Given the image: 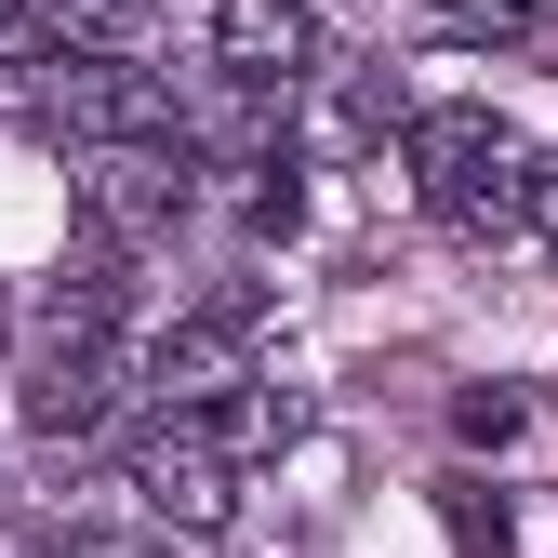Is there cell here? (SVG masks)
Returning a JSON list of instances; mask_svg holds the SVG:
<instances>
[{
    "mask_svg": "<svg viewBox=\"0 0 558 558\" xmlns=\"http://www.w3.org/2000/svg\"><path fill=\"white\" fill-rule=\"evenodd\" d=\"M40 120L66 133V147H147V133H186L173 81L133 66V40H66L40 66Z\"/></svg>",
    "mask_w": 558,
    "mask_h": 558,
    "instance_id": "7a4b0ae2",
    "label": "cell"
},
{
    "mask_svg": "<svg viewBox=\"0 0 558 558\" xmlns=\"http://www.w3.org/2000/svg\"><path fill=\"white\" fill-rule=\"evenodd\" d=\"M293 214H306V186H293V160H266V173H253V227H266V240H293Z\"/></svg>",
    "mask_w": 558,
    "mask_h": 558,
    "instance_id": "7c38bea8",
    "label": "cell"
},
{
    "mask_svg": "<svg viewBox=\"0 0 558 558\" xmlns=\"http://www.w3.org/2000/svg\"><path fill=\"white\" fill-rule=\"evenodd\" d=\"M399 147H412V186H426V214H439V227H465V240H478V227H519V214H532V186H545L493 107H412V120H399Z\"/></svg>",
    "mask_w": 558,
    "mask_h": 558,
    "instance_id": "6da1fadb",
    "label": "cell"
},
{
    "mask_svg": "<svg viewBox=\"0 0 558 558\" xmlns=\"http://www.w3.org/2000/svg\"><path fill=\"white\" fill-rule=\"evenodd\" d=\"M53 27H66V40H147L160 0H53Z\"/></svg>",
    "mask_w": 558,
    "mask_h": 558,
    "instance_id": "8fae6325",
    "label": "cell"
},
{
    "mask_svg": "<svg viewBox=\"0 0 558 558\" xmlns=\"http://www.w3.org/2000/svg\"><path fill=\"white\" fill-rule=\"evenodd\" d=\"M81 160H94V173H81V227H94L107 253H147V240L186 227V173H199L186 133H147V147H81Z\"/></svg>",
    "mask_w": 558,
    "mask_h": 558,
    "instance_id": "277c9868",
    "label": "cell"
},
{
    "mask_svg": "<svg viewBox=\"0 0 558 558\" xmlns=\"http://www.w3.org/2000/svg\"><path fill=\"white\" fill-rule=\"evenodd\" d=\"M0 14H14V0H0Z\"/></svg>",
    "mask_w": 558,
    "mask_h": 558,
    "instance_id": "2e32d148",
    "label": "cell"
},
{
    "mask_svg": "<svg viewBox=\"0 0 558 558\" xmlns=\"http://www.w3.org/2000/svg\"><path fill=\"white\" fill-rule=\"evenodd\" d=\"M120 386H147L120 360V332H40V360H27V439H94L107 412H120Z\"/></svg>",
    "mask_w": 558,
    "mask_h": 558,
    "instance_id": "8992f818",
    "label": "cell"
},
{
    "mask_svg": "<svg viewBox=\"0 0 558 558\" xmlns=\"http://www.w3.org/2000/svg\"><path fill=\"white\" fill-rule=\"evenodd\" d=\"M120 306H133V253H107V240H94V253L40 293V332H120Z\"/></svg>",
    "mask_w": 558,
    "mask_h": 558,
    "instance_id": "ba28073f",
    "label": "cell"
},
{
    "mask_svg": "<svg viewBox=\"0 0 558 558\" xmlns=\"http://www.w3.org/2000/svg\"><path fill=\"white\" fill-rule=\"evenodd\" d=\"M253 319H266V293L186 306V319L147 345V399H160V412H227V399L253 386Z\"/></svg>",
    "mask_w": 558,
    "mask_h": 558,
    "instance_id": "5b68a950",
    "label": "cell"
},
{
    "mask_svg": "<svg viewBox=\"0 0 558 558\" xmlns=\"http://www.w3.org/2000/svg\"><path fill=\"white\" fill-rule=\"evenodd\" d=\"M133 506L173 519V532H227L240 519V439H227V412H160V426L133 439Z\"/></svg>",
    "mask_w": 558,
    "mask_h": 558,
    "instance_id": "3957f363",
    "label": "cell"
},
{
    "mask_svg": "<svg viewBox=\"0 0 558 558\" xmlns=\"http://www.w3.org/2000/svg\"><path fill=\"white\" fill-rule=\"evenodd\" d=\"M452 426H465V439H519V399H506V386H465Z\"/></svg>",
    "mask_w": 558,
    "mask_h": 558,
    "instance_id": "5bb4252c",
    "label": "cell"
},
{
    "mask_svg": "<svg viewBox=\"0 0 558 558\" xmlns=\"http://www.w3.org/2000/svg\"><path fill=\"white\" fill-rule=\"evenodd\" d=\"M66 558H160V545H133V532H66Z\"/></svg>",
    "mask_w": 558,
    "mask_h": 558,
    "instance_id": "9a60e30c",
    "label": "cell"
},
{
    "mask_svg": "<svg viewBox=\"0 0 558 558\" xmlns=\"http://www.w3.org/2000/svg\"><path fill=\"white\" fill-rule=\"evenodd\" d=\"M227 439H240V452H279V439H306V399H293V386H266V373H253V386L227 399Z\"/></svg>",
    "mask_w": 558,
    "mask_h": 558,
    "instance_id": "9c48e42d",
    "label": "cell"
},
{
    "mask_svg": "<svg viewBox=\"0 0 558 558\" xmlns=\"http://www.w3.org/2000/svg\"><path fill=\"white\" fill-rule=\"evenodd\" d=\"M214 66L293 94V81L332 66V27H319V0H214Z\"/></svg>",
    "mask_w": 558,
    "mask_h": 558,
    "instance_id": "52a82bcc",
    "label": "cell"
},
{
    "mask_svg": "<svg viewBox=\"0 0 558 558\" xmlns=\"http://www.w3.org/2000/svg\"><path fill=\"white\" fill-rule=\"evenodd\" d=\"M465 27H493V40H532V27H558V0H452Z\"/></svg>",
    "mask_w": 558,
    "mask_h": 558,
    "instance_id": "4fadbf2b",
    "label": "cell"
},
{
    "mask_svg": "<svg viewBox=\"0 0 558 558\" xmlns=\"http://www.w3.org/2000/svg\"><path fill=\"white\" fill-rule=\"evenodd\" d=\"M439 519H452V545H465V558H519V532H506V506L478 493V478H452V493H439Z\"/></svg>",
    "mask_w": 558,
    "mask_h": 558,
    "instance_id": "30bf717a",
    "label": "cell"
}]
</instances>
